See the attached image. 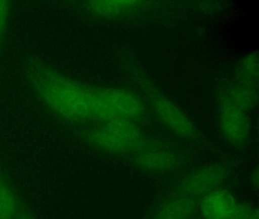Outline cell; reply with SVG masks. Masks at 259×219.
I'll return each mask as SVG.
<instances>
[{
    "label": "cell",
    "instance_id": "cell-5",
    "mask_svg": "<svg viewBox=\"0 0 259 219\" xmlns=\"http://www.w3.org/2000/svg\"><path fill=\"white\" fill-rule=\"evenodd\" d=\"M136 168L153 173L176 171L186 163V157L163 141H154L148 147L131 157Z\"/></svg>",
    "mask_w": 259,
    "mask_h": 219
},
{
    "label": "cell",
    "instance_id": "cell-8",
    "mask_svg": "<svg viewBox=\"0 0 259 219\" xmlns=\"http://www.w3.org/2000/svg\"><path fill=\"white\" fill-rule=\"evenodd\" d=\"M238 202L230 191L218 188L201 198L198 208L204 219H229Z\"/></svg>",
    "mask_w": 259,
    "mask_h": 219
},
{
    "label": "cell",
    "instance_id": "cell-2",
    "mask_svg": "<svg viewBox=\"0 0 259 219\" xmlns=\"http://www.w3.org/2000/svg\"><path fill=\"white\" fill-rule=\"evenodd\" d=\"M89 144L113 155H134L153 142L145 138L136 122L113 120L101 122L97 127L81 132Z\"/></svg>",
    "mask_w": 259,
    "mask_h": 219
},
{
    "label": "cell",
    "instance_id": "cell-14",
    "mask_svg": "<svg viewBox=\"0 0 259 219\" xmlns=\"http://www.w3.org/2000/svg\"><path fill=\"white\" fill-rule=\"evenodd\" d=\"M229 219H259L258 210L249 204L238 202Z\"/></svg>",
    "mask_w": 259,
    "mask_h": 219
},
{
    "label": "cell",
    "instance_id": "cell-13",
    "mask_svg": "<svg viewBox=\"0 0 259 219\" xmlns=\"http://www.w3.org/2000/svg\"><path fill=\"white\" fill-rule=\"evenodd\" d=\"M239 80L255 84L258 76V56L251 53L242 58L239 65Z\"/></svg>",
    "mask_w": 259,
    "mask_h": 219
},
{
    "label": "cell",
    "instance_id": "cell-11",
    "mask_svg": "<svg viewBox=\"0 0 259 219\" xmlns=\"http://www.w3.org/2000/svg\"><path fill=\"white\" fill-rule=\"evenodd\" d=\"M219 97L248 112L257 104L258 91L255 84L239 80L223 90Z\"/></svg>",
    "mask_w": 259,
    "mask_h": 219
},
{
    "label": "cell",
    "instance_id": "cell-4",
    "mask_svg": "<svg viewBox=\"0 0 259 219\" xmlns=\"http://www.w3.org/2000/svg\"><path fill=\"white\" fill-rule=\"evenodd\" d=\"M230 176V169L225 164L216 163L203 166L180 179L166 198H201L217 189L221 188Z\"/></svg>",
    "mask_w": 259,
    "mask_h": 219
},
{
    "label": "cell",
    "instance_id": "cell-17",
    "mask_svg": "<svg viewBox=\"0 0 259 219\" xmlns=\"http://www.w3.org/2000/svg\"><path fill=\"white\" fill-rule=\"evenodd\" d=\"M16 219H34L31 215H30L28 213H21L19 215L17 216V218Z\"/></svg>",
    "mask_w": 259,
    "mask_h": 219
},
{
    "label": "cell",
    "instance_id": "cell-6",
    "mask_svg": "<svg viewBox=\"0 0 259 219\" xmlns=\"http://www.w3.org/2000/svg\"><path fill=\"white\" fill-rule=\"evenodd\" d=\"M218 119L221 134L230 144L240 147L246 143L251 131L248 111L219 97Z\"/></svg>",
    "mask_w": 259,
    "mask_h": 219
},
{
    "label": "cell",
    "instance_id": "cell-9",
    "mask_svg": "<svg viewBox=\"0 0 259 219\" xmlns=\"http://www.w3.org/2000/svg\"><path fill=\"white\" fill-rule=\"evenodd\" d=\"M198 209V199L185 196L166 198L148 219H189Z\"/></svg>",
    "mask_w": 259,
    "mask_h": 219
},
{
    "label": "cell",
    "instance_id": "cell-10",
    "mask_svg": "<svg viewBox=\"0 0 259 219\" xmlns=\"http://www.w3.org/2000/svg\"><path fill=\"white\" fill-rule=\"evenodd\" d=\"M142 2L111 0L89 1L84 3V8L91 15L98 18H116L136 12L142 7Z\"/></svg>",
    "mask_w": 259,
    "mask_h": 219
},
{
    "label": "cell",
    "instance_id": "cell-12",
    "mask_svg": "<svg viewBox=\"0 0 259 219\" xmlns=\"http://www.w3.org/2000/svg\"><path fill=\"white\" fill-rule=\"evenodd\" d=\"M19 211L17 198L5 176L0 173V219H13Z\"/></svg>",
    "mask_w": 259,
    "mask_h": 219
},
{
    "label": "cell",
    "instance_id": "cell-1",
    "mask_svg": "<svg viewBox=\"0 0 259 219\" xmlns=\"http://www.w3.org/2000/svg\"><path fill=\"white\" fill-rule=\"evenodd\" d=\"M23 74L37 98L71 123L93 119L95 87L81 83L33 56L23 61Z\"/></svg>",
    "mask_w": 259,
    "mask_h": 219
},
{
    "label": "cell",
    "instance_id": "cell-16",
    "mask_svg": "<svg viewBox=\"0 0 259 219\" xmlns=\"http://www.w3.org/2000/svg\"><path fill=\"white\" fill-rule=\"evenodd\" d=\"M258 171H257V169H256V170H254V171L252 172L251 177H250V182H251V187H252V188H254V190H257V189H258Z\"/></svg>",
    "mask_w": 259,
    "mask_h": 219
},
{
    "label": "cell",
    "instance_id": "cell-3",
    "mask_svg": "<svg viewBox=\"0 0 259 219\" xmlns=\"http://www.w3.org/2000/svg\"><path fill=\"white\" fill-rule=\"evenodd\" d=\"M145 106L136 93L121 88H97L94 91L93 119L136 122L143 117Z\"/></svg>",
    "mask_w": 259,
    "mask_h": 219
},
{
    "label": "cell",
    "instance_id": "cell-7",
    "mask_svg": "<svg viewBox=\"0 0 259 219\" xmlns=\"http://www.w3.org/2000/svg\"><path fill=\"white\" fill-rule=\"evenodd\" d=\"M152 94L153 111L166 128L183 138L189 139L198 138V131L195 125L177 103L156 91Z\"/></svg>",
    "mask_w": 259,
    "mask_h": 219
},
{
    "label": "cell",
    "instance_id": "cell-18",
    "mask_svg": "<svg viewBox=\"0 0 259 219\" xmlns=\"http://www.w3.org/2000/svg\"><path fill=\"white\" fill-rule=\"evenodd\" d=\"M189 219H190V218H189Z\"/></svg>",
    "mask_w": 259,
    "mask_h": 219
},
{
    "label": "cell",
    "instance_id": "cell-15",
    "mask_svg": "<svg viewBox=\"0 0 259 219\" xmlns=\"http://www.w3.org/2000/svg\"><path fill=\"white\" fill-rule=\"evenodd\" d=\"M11 12V3L0 0V47L7 34Z\"/></svg>",
    "mask_w": 259,
    "mask_h": 219
}]
</instances>
